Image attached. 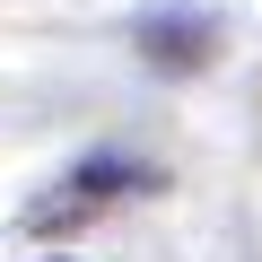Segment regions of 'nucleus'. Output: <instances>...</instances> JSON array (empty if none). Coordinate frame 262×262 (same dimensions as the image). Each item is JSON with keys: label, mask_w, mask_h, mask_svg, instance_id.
<instances>
[{"label": "nucleus", "mask_w": 262, "mask_h": 262, "mask_svg": "<svg viewBox=\"0 0 262 262\" xmlns=\"http://www.w3.org/2000/svg\"><path fill=\"white\" fill-rule=\"evenodd\" d=\"M131 184H149V166H131V158H88L44 210H35V227H61V219H88L96 201H114V192H131Z\"/></svg>", "instance_id": "obj_1"}, {"label": "nucleus", "mask_w": 262, "mask_h": 262, "mask_svg": "<svg viewBox=\"0 0 262 262\" xmlns=\"http://www.w3.org/2000/svg\"><path fill=\"white\" fill-rule=\"evenodd\" d=\"M140 53H149V61H201V53H210V27H201V18H158V27L140 35Z\"/></svg>", "instance_id": "obj_2"}]
</instances>
